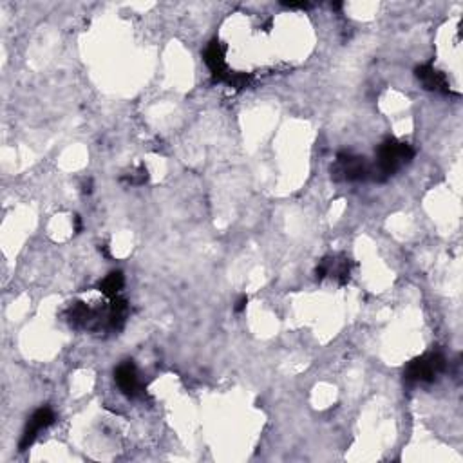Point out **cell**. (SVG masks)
Here are the masks:
<instances>
[{
  "label": "cell",
  "instance_id": "obj_1",
  "mask_svg": "<svg viewBox=\"0 0 463 463\" xmlns=\"http://www.w3.org/2000/svg\"><path fill=\"white\" fill-rule=\"evenodd\" d=\"M413 158L414 150L409 143L387 138L380 143L379 150H376V163L371 165V178L380 183L387 181L404 165L413 161Z\"/></svg>",
  "mask_w": 463,
  "mask_h": 463
},
{
  "label": "cell",
  "instance_id": "obj_2",
  "mask_svg": "<svg viewBox=\"0 0 463 463\" xmlns=\"http://www.w3.org/2000/svg\"><path fill=\"white\" fill-rule=\"evenodd\" d=\"M445 368H447V360L442 353L438 351L425 353L407 364L404 371V380L407 384H431L444 373Z\"/></svg>",
  "mask_w": 463,
  "mask_h": 463
},
{
  "label": "cell",
  "instance_id": "obj_3",
  "mask_svg": "<svg viewBox=\"0 0 463 463\" xmlns=\"http://www.w3.org/2000/svg\"><path fill=\"white\" fill-rule=\"evenodd\" d=\"M331 178L335 181H365L371 178V165L364 156L339 153L335 165L331 167Z\"/></svg>",
  "mask_w": 463,
  "mask_h": 463
},
{
  "label": "cell",
  "instance_id": "obj_4",
  "mask_svg": "<svg viewBox=\"0 0 463 463\" xmlns=\"http://www.w3.org/2000/svg\"><path fill=\"white\" fill-rule=\"evenodd\" d=\"M54 418H56V416H54V411L51 409V407H47V405L36 409L35 413H33V416L30 418V422H27V425H25L24 433H22V438H20L19 444L20 451L24 453V451H27L31 445L35 444V440L38 438L40 431H44V429H47L49 425H53Z\"/></svg>",
  "mask_w": 463,
  "mask_h": 463
},
{
  "label": "cell",
  "instance_id": "obj_5",
  "mask_svg": "<svg viewBox=\"0 0 463 463\" xmlns=\"http://www.w3.org/2000/svg\"><path fill=\"white\" fill-rule=\"evenodd\" d=\"M225 54H227V47L219 42V40H212L210 44L207 45V49L203 53V58H205V64L212 73L214 80L217 82H228L230 74L227 69V62H225Z\"/></svg>",
  "mask_w": 463,
  "mask_h": 463
},
{
  "label": "cell",
  "instance_id": "obj_6",
  "mask_svg": "<svg viewBox=\"0 0 463 463\" xmlns=\"http://www.w3.org/2000/svg\"><path fill=\"white\" fill-rule=\"evenodd\" d=\"M114 379H116V384H118L120 391L128 396V398H134L138 396L139 391H142V384H139L138 379V370L134 365L133 360H125L122 364L116 368L114 371Z\"/></svg>",
  "mask_w": 463,
  "mask_h": 463
},
{
  "label": "cell",
  "instance_id": "obj_7",
  "mask_svg": "<svg viewBox=\"0 0 463 463\" xmlns=\"http://www.w3.org/2000/svg\"><path fill=\"white\" fill-rule=\"evenodd\" d=\"M414 74H416V78L422 82L424 89L436 91V93H444V94L451 93L447 76H445L442 71L434 69L431 64H424V65H420V67H416V69H414Z\"/></svg>",
  "mask_w": 463,
  "mask_h": 463
},
{
  "label": "cell",
  "instance_id": "obj_8",
  "mask_svg": "<svg viewBox=\"0 0 463 463\" xmlns=\"http://www.w3.org/2000/svg\"><path fill=\"white\" fill-rule=\"evenodd\" d=\"M125 284V275L122 271H111L104 281L100 282V291L104 293L109 299H114L118 297V293L124 290Z\"/></svg>",
  "mask_w": 463,
  "mask_h": 463
},
{
  "label": "cell",
  "instance_id": "obj_9",
  "mask_svg": "<svg viewBox=\"0 0 463 463\" xmlns=\"http://www.w3.org/2000/svg\"><path fill=\"white\" fill-rule=\"evenodd\" d=\"M127 181L131 183V185H145V183L148 181L147 168L139 167L138 170H136V172H133V174H131V176H128Z\"/></svg>",
  "mask_w": 463,
  "mask_h": 463
},
{
  "label": "cell",
  "instance_id": "obj_10",
  "mask_svg": "<svg viewBox=\"0 0 463 463\" xmlns=\"http://www.w3.org/2000/svg\"><path fill=\"white\" fill-rule=\"evenodd\" d=\"M281 4L290 8V10H308V8H311V4H308V2H281Z\"/></svg>",
  "mask_w": 463,
  "mask_h": 463
},
{
  "label": "cell",
  "instance_id": "obj_11",
  "mask_svg": "<svg viewBox=\"0 0 463 463\" xmlns=\"http://www.w3.org/2000/svg\"><path fill=\"white\" fill-rule=\"evenodd\" d=\"M247 304H248V297L241 295V297H239V301L236 302V308H234V310H236L237 313H241V311L247 310Z\"/></svg>",
  "mask_w": 463,
  "mask_h": 463
},
{
  "label": "cell",
  "instance_id": "obj_12",
  "mask_svg": "<svg viewBox=\"0 0 463 463\" xmlns=\"http://www.w3.org/2000/svg\"><path fill=\"white\" fill-rule=\"evenodd\" d=\"M74 230H76V234L82 232V219H80V216H74Z\"/></svg>",
  "mask_w": 463,
  "mask_h": 463
},
{
  "label": "cell",
  "instance_id": "obj_13",
  "mask_svg": "<svg viewBox=\"0 0 463 463\" xmlns=\"http://www.w3.org/2000/svg\"><path fill=\"white\" fill-rule=\"evenodd\" d=\"M84 194H91V179L84 185Z\"/></svg>",
  "mask_w": 463,
  "mask_h": 463
},
{
  "label": "cell",
  "instance_id": "obj_14",
  "mask_svg": "<svg viewBox=\"0 0 463 463\" xmlns=\"http://www.w3.org/2000/svg\"><path fill=\"white\" fill-rule=\"evenodd\" d=\"M331 8H333V10H340V8H342V4H340V2H335V4H331Z\"/></svg>",
  "mask_w": 463,
  "mask_h": 463
}]
</instances>
